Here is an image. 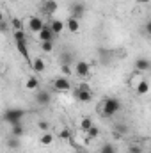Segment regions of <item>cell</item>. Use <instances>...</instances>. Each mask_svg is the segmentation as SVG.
I'll use <instances>...</instances> for the list:
<instances>
[{
  "mask_svg": "<svg viewBox=\"0 0 151 153\" xmlns=\"http://www.w3.org/2000/svg\"><path fill=\"white\" fill-rule=\"evenodd\" d=\"M39 7H41V11H43L46 16H52V14L57 11V2H55V0H43Z\"/></svg>",
  "mask_w": 151,
  "mask_h": 153,
  "instance_id": "obj_7",
  "label": "cell"
},
{
  "mask_svg": "<svg viewBox=\"0 0 151 153\" xmlns=\"http://www.w3.org/2000/svg\"><path fill=\"white\" fill-rule=\"evenodd\" d=\"M9 2H13V0H9Z\"/></svg>",
  "mask_w": 151,
  "mask_h": 153,
  "instance_id": "obj_36",
  "label": "cell"
},
{
  "mask_svg": "<svg viewBox=\"0 0 151 153\" xmlns=\"http://www.w3.org/2000/svg\"><path fill=\"white\" fill-rule=\"evenodd\" d=\"M85 134H87V137H89V139H96V137L100 135V128H98L96 125H93V126H91Z\"/></svg>",
  "mask_w": 151,
  "mask_h": 153,
  "instance_id": "obj_23",
  "label": "cell"
},
{
  "mask_svg": "<svg viewBox=\"0 0 151 153\" xmlns=\"http://www.w3.org/2000/svg\"><path fill=\"white\" fill-rule=\"evenodd\" d=\"M23 117H25V111L23 109H16V107H11V109H7L2 114V119L5 123H9L11 126L16 125V123H23Z\"/></svg>",
  "mask_w": 151,
  "mask_h": 153,
  "instance_id": "obj_2",
  "label": "cell"
},
{
  "mask_svg": "<svg viewBox=\"0 0 151 153\" xmlns=\"http://www.w3.org/2000/svg\"><path fill=\"white\" fill-rule=\"evenodd\" d=\"M66 27H68V30H70L71 34H75V32L80 30V22H78L76 18H73V16H70V18L66 20Z\"/></svg>",
  "mask_w": 151,
  "mask_h": 153,
  "instance_id": "obj_16",
  "label": "cell"
},
{
  "mask_svg": "<svg viewBox=\"0 0 151 153\" xmlns=\"http://www.w3.org/2000/svg\"><path fill=\"white\" fill-rule=\"evenodd\" d=\"M13 38H14V41H27L25 30H14L13 32Z\"/></svg>",
  "mask_w": 151,
  "mask_h": 153,
  "instance_id": "obj_28",
  "label": "cell"
},
{
  "mask_svg": "<svg viewBox=\"0 0 151 153\" xmlns=\"http://www.w3.org/2000/svg\"><path fill=\"white\" fill-rule=\"evenodd\" d=\"M151 0H137V4H141V5H148Z\"/></svg>",
  "mask_w": 151,
  "mask_h": 153,
  "instance_id": "obj_33",
  "label": "cell"
},
{
  "mask_svg": "<svg viewBox=\"0 0 151 153\" xmlns=\"http://www.w3.org/2000/svg\"><path fill=\"white\" fill-rule=\"evenodd\" d=\"M82 153H85V152H82Z\"/></svg>",
  "mask_w": 151,
  "mask_h": 153,
  "instance_id": "obj_37",
  "label": "cell"
},
{
  "mask_svg": "<svg viewBox=\"0 0 151 153\" xmlns=\"http://www.w3.org/2000/svg\"><path fill=\"white\" fill-rule=\"evenodd\" d=\"M112 134H114V137H115V139H121V137H124V135L128 134V126H126V125H123V123H117V125L114 126Z\"/></svg>",
  "mask_w": 151,
  "mask_h": 153,
  "instance_id": "obj_13",
  "label": "cell"
},
{
  "mask_svg": "<svg viewBox=\"0 0 151 153\" xmlns=\"http://www.w3.org/2000/svg\"><path fill=\"white\" fill-rule=\"evenodd\" d=\"M52 87L57 93H68L71 91V82L68 80V76H57L52 80Z\"/></svg>",
  "mask_w": 151,
  "mask_h": 153,
  "instance_id": "obj_4",
  "label": "cell"
},
{
  "mask_svg": "<svg viewBox=\"0 0 151 153\" xmlns=\"http://www.w3.org/2000/svg\"><path fill=\"white\" fill-rule=\"evenodd\" d=\"M93 125H94V121H93L89 116H85V117H82V119H80V130H82L84 134H85V132H87Z\"/></svg>",
  "mask_w": 151,
  "mask_h": 153,
  "instance_id": "obj_22",
  "label": "cell"
},
{
  "mask_svg": "<svg viewBox=\"0 0 151 153\" xmlns=\"http://www.w3.org/2000/svg\"><path fill=\"white\" fill-rule=\"evenodd\" d=\"M53 134H50V132H43L41 134V137H39V144L41 146H50L52 143H53Z\"/></svg>",
  "mask_w": 151,
  "mask_h": 153,
  "instance_id": "obj_19",
  "label": "cell"
},
{
  "mask_svg": "<svg viewBox=\"0 0 151 153\" xmlns=\"http://www.w3.org/2000/svg\"><path fill=\"white\" fill-rule=\"evenodd\" d=\"M30 66H32V70L36 71V73H43L44 70H46V64H44V59H41V57H36L32 62H30Z\"/></svg>",
  "mask_w": 151,
  "mask_h": 153,
  "instance_id": "obj_17",
  "label": "cell"
},
{
  "mask_svg": "<svg viewBox=\"0 0 151 153\" xmlns=\"http://www.w3.org/2000/svg\"><path fill=\"white\" fill-rule=\"evenodd\" d=\"M41 50L46 52V53H50L53 50V41H41Z\"/></svg>",
  "mask_w": 151,
  "mask_h": 153,
  "instance_id": "obj_25",
  "label": "cell"
},
{
  "mask_svg": "<svg viewBox=\"0 0 151 153\" xmlns=\"http://www.w3.org/2000/svg\"><path fill=\"white\" fill-rule=\"evenodd\" d=\"M34 100H36V103L38 105H48L50 103V100H52V96H50V93L48 91H43V89H36V94H34Z\"/></svg>",
  "mask_w": 151,
  "mask_h": 153,
  "instance_id": "obj_6",
  "label": "cell"
},
{
  "mask_svg": "<svg viewBox=\"0 0 151 153\" xmlns=\"http://www.w3.org/2000/svg\"><path fill=\"white\" fill-rule=\"evenodd\" d=\"M133 91H135L139 96L148 94V91H150V84H148V80H146V78H141V80L133 85Z\"/></svg>",
  "mask_w": 151,
  "mask_h": 153,
  "instance_id": "obj_11",
  "label": "cell"
},
{
  "mask_svg": "<svg viewBox=\"0 0 151 153\" xmlns=\"http://www.w3.org/2000/svg\"><path fill=\"white\" fill-rule=\"evenodd\" d=\"M121 111V102L114 96H107L98 103V114L101 117H112Z\"/></svg>",
  "mask_w": 151,
  "mask_h": 153,
  "instance_id": "obj_1",
  "label": "cell"
},
{
  "mask_svg": "<svg viewBox=\"0 0 151 153\" xmlns=\"http://www.w3.org/2000/svg\"><path fill=\"white\" fill-rule=\"evenodd\" d=\"M11 25H13L14 30H23V23H21L20 18H11Z\"/></svg>",
  "mask_w": 151,
  "mask_h": 153,
  "instance_id": "obj_27",
  "label": "cell"
},
{
  "mask_svg": "<svg viewBox=\"0 0 151 153\" xmlns=\"http://www.w3.org/2000/svg\"><path fill=\"white\" fill-rule=\"evenodd\" d=\"M70 11H71V16L80 22V20L84 18V14H85V5H84L82 2H75V4L70 7Z\"/></svg>",
  "mask_w": 151,
  "mask_h": 153,
  "instance_id": "obj_8",
  "label": "cell"
},
{
  "mask_svg": "<svg viewBox=\"0 0 151 153\" xmlns=\"http://www.w3.org/2000/svg\"><path fill=\"white\" fill-rule=\"evenodd\" d=\"M50 29H52V32H53V36H59L62 30H64V23L61 22V20H50Z\"/></svg>",
  "mask_w": 151,
  "mask_h": 153,
  "instance_id": "obj_14",
  "label": "cell"
},
{
  "mask_svg": "<svg viewBox=\"0 0 151 153\" xmlns=\"http://www.w3.org/2000/svg\"><path fill=\"white\" fill-rule=\"evenodd\" d=\"M0 32H2V34L9 32V22H7V20H0Z\"/></svg>",
  "mask_w": 151,
  "mask_h": 153,
  "instance_id": "obj_30",
  "label": "cell"
},
{
  "mask_svg": "<svg viewBox=\"0 0 151 153\" xmlns=\"http://www.w3.org/2000/svg\"><path fill=\"white\" fill-rule=\"evenodd\" d=\"M75 73L78 76H89V73H91V64L87 61H76L75 62Z\"/></svg>",
  "mask_w": 151,
  "mask_h": 153,
  "instance_id": "obj_5",
  "label": "cell"
},
{
  "mask_svg": "<svg viewBox=\"0 0 151 153\" xmlns=\"http://www.w3.org/2000/svg\"><path fill=\"white\" fill-rule=\"evenodd\" d=\"M61 71H62V75H66V76H71V73H73L68 64H61Z\"/></svg>",
  "mask_w": 151,
  "mask_h": 153,
  "instance_id": "obj_32",
  "label": "cell"
},
{
  "mask_svg": "<svg viewBox=\"0 0 151 153\" xmlns=\"http://www.w3.org/2000/svg\"><path fill=\"white\" fill-rule=\"evenodd\" d=\"M75 2H82V0H75Z\"/></svg>",
  "mask_w": 151,
  "mask_h": 153,
  "instance_id": "obj_35",
  "label": "cell"
},
{
  "mask_svg": "<svg viewBox=\"0 0 151 153\" xmlns=\"http://www.w3.org/2000/svg\"><path fill=\"white\" fill-rule=\"evenodd\" d=\"M25 132H27V130H25L23 123H16V125L11 126V135H13V137H18V139H20V137L25 135Z\"/></svg>",
  "mask_w": 151,
  "mask_h": 153,
  "instance_id": "obj_15",
  "label": "cell"
},
{
  "mask_svg": "<svg viewBox=\"0 0 151 153\" xmlns=\"http://www.w3.org/2000/svg\"><path fill=\"white\" fill-rule=\"evenodd\" d=\"M59 139H62V141H70V139H71V130H70V128H62V130L59 132Z\"/></svg>",
  "mask_w": 151,
  "mask_h": 153,
  "instance_id": "obj_26",
  "label": "cell"
},
{
  "mask_svg": "<svg viewBox=\"0 0 151 153\" xmlns=\"http://www.w3.org/2000/svg\"><path fill=\"white\" fill-rule=\"evenodd\" d=\"M38 128L39 130H43V132H50V123L48 121H38Z\"/></svg>",
  "mask_w": 151,
  "mask_h": 153,
  "instance_id": "obj_29",
  "label": "cell"
},
{
  "mask_svg": "<svg viewBox=\"0 0 151 153\" xmlns=\"http://www.w3.org/2000/svg\"><path fill=\"white\" fill-rule=\"evenodd\" d=\"M61 64H68V66H71V64H75V57H73V52H62L61 53Z\"/></svg>",
  "mask_w": 151,
  "mask_h": 153,
  "instance_id": "obj_18",
  "label": "cell"
},
{
  "mask_svg": "<svg viewBox=\"0 0 151 153\" xmlns=\"http://www.w3.org/2000/svg\"><path fill=\"white\" fill-rule=\"evenodd\" d=\"M100 153H117V152L114 150L112 144H103V146H101V150H100Z\"/></svg>",
  "mask_w": 151,
  "mask_h": 153,
  "instance_id": "obj_31",
  "label": "cell"
},
{
  "mask_svg": "<svg viewBox=\"0 0 151 153\" xmlns=\"http://www.w3.org/2000/svg\"><path fill=\"white\" fill-rule=\"evenodd\" d=\"M0 20H4V14H2V11H0Z\"/></svg>",
  "mask_w": 151,
  "mask_h": 153,
  "instance_id": "obj_34",
  "label": "cell"
},
{
  "mask_svg": "<svg viewBox=\"0 0 151 153\" xmlns=\"http://www.w3.org/2000/svg\"><path fill=\"white\" fill-rule=\"evenodd\" d=\"M38 38L41 41H53V32H52V29H50V25H43V29L38 32Z\"/></svg>",
  "mask_w": 151,
  "mask_h": 153,
  "instance_id": "obj_12",
  "label": "cell"
},
{
  "mask_svg": "<svg viewBox=\"0 0 151 153\" xmlns=\"http://www.w3.org/2000/svg\"><path fill=\"white\" fill-rule=\"evenodd\" d=\"M25 87L29 89V91H36V89H39V80H38V76H29L27 78V82H25Z\"/></svg>",
  "mask_w": 151,
  "mask_h": 153,
  "instance_id": "obj_21",
  "label": "cell"
},
{
  "mask_svg": "<svg viewBox=\"0 0 151 153\" xmlns=\"http://www.w3.org/2000/svg\"><path fill=\"white\" fill-rule=\"evenodd\" d=\"M73 94L80 103H87V102L93 100V89H91L89 84H78L75 87V91H73Z\"/></svg>",
  "mask_w": 151,
  "mask_h": 153,
  "instance_id": "obj_3",
  "label": "cell"
},
{
  "mask_svg": "<svg viewBox=\"0 0 151 153\" xmlns=\"http://www.w3.org/2000/svg\"><path fill=\"white\" fill-rule=\"evenodd\" d=\"M5 146H7L9 150H20L21 143H20V139H18V137H13V135H9V137L5 139Z\"/></svg>",
  "mask_w": 151,
  "mask_h": 153,
  "instance_id": "obj_20",
  "label": "cell"
},
{
  "mask_svg": "<svg viewBox=\"0 0 151 153\" xmlns=\"http://www.w3.org/2000/svg\"><path fill=\"white\" fill-rule=\"evenodd\" d=\"M43 25H44V22H43L41 18H38V16H30V18H29V30H30V32L38 34L39 30L43 29Z\"/></svg>",
  "mask_w": 151,
  "mask_h": 153,
  "instance_id": "obj_9",
  "label": "cell"
},
{
  "mask_svg": "<svg viewBox=\"0 0 151 153\" xmlns=\"http://www.w3.org/2000/svg\"><path fill=\"white\" fill-rule=\"evenodd\" d=\"M128 153H144V148L137 143H132V144H128Z\"/></svg>",
  "mask_w": 151,
  "mask_h": 153,
  "instance_id": "obj_24",
  "label": "cell"
},
{
  "mask_svg": "<svg viewBox=\"0 0 151 153\" xmlns=\"http://www.w3.org/2000/svg\"><path fill=\"white\" fill-rule=\"evenodd\" d=\"M133 66H135V71H139V73H141V71H144V73H146V71H150L151 62H150V59H148V57H139V59L135 61V64H133Z\"/></svg>",
  "mask_w": 151,
  "mask_h": 153,
  "instance_id": "obj_10",
  "label": "cell"
}]
</instances>
